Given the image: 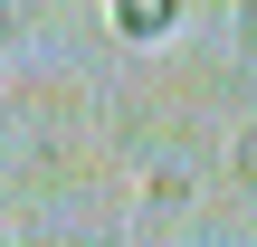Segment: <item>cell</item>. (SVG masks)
<instances>
[{
  "label": "cell",
  "instance_id": "3957f363",
  "mask_svg": "<svg viewBox=\"0 0 257 247\" xmlns=\"http://www.w3.org/2000/svg\"><path fill=\"white\" fill-rule=\"evenodd\" d=\"M0 247H10V238H0Z\"/></svg>",
  "mask_w": 257,
  "mask_h": 247
},
{
  "label": "cell",
  "instance_id": "6da1fadb",
  "mask_svg": "<svg viewBox=\"0 0 257 247\" xmlns=\"http://www.w3.org/2000/svg\"><path fill=\"white\" fill-rule=\"evenodd\" d=\"M162 29H172L162 0H134V10H124V38H162Z\"/></svg>",
  "mask_w": 257,
  "mask_h": 247
},
{
  "label": "cell",
  "instance_id": "7a4b0ae2",
  "mask_svg": "<svg viewBox=\"0 0 257 247\" xmlns=\"http://www.w3.org/2000/svg\"><path fill=\"white\" fill-rule=\"evenodd\" d=\"M238 181H248V190H257V124H248V133H238Z\"/></svg>",
  "mask_w": 257,
  "mask_h": 247
}]
</instances>
